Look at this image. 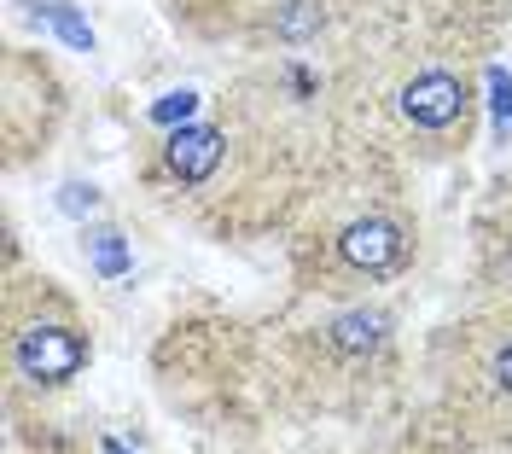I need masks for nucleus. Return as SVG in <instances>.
I'll return each mask as SVG.
<instances>
[{
    "instance_id": "423d86ee",
    "label": "nucleus",
    "mask_w": 512,
    "mask_h": 454,
    "mask_svg": "<svg viewBox=\"0 0 512 454\" xmlns=\"http://www.w3.org/2000/svg\"><path fill=\"white\" fill-rule=\"evenodd\" d=\"M478 379L495 390L501 402H512V321L501 326V332H489V338H483V350H478Z\"/></svg>"
},
{
    "instance_id": "f257e3e1",
    "label": "nucleus",
    "mask_w": 512,
    "mask_h": 454,
    "mask_svg": "<svg viewBox=\"0 0 512 454\" xmlns=\"http://www.w3.org/2000/svg\"><path fill=\"white\" fill-rule=\"evenodd\" d=\"M6 361H12V373L24 385L64 390L88 373L94 338H88V326L76 321L59 297H41L35 309L12 303V315H6Z\"/></svg>"
},
{
    "instance_id": "0eeeda50",
    "label": "nucleus",
    "mask_w": 512,
    "mask_h": 454,
    "mask_svg": "<svg viewBox=\"0 0 512 454\" xmlns=\"http://www.w3.org/2000/svg\"><path fill=\"white\" fill-rule=\"evenodd\" d=\"M320 30H326V6H320V0H280V6H274V35L291 41V47L315 41Z\"/></svg>"
},
{
    "instance_id": "f03ea898",
    "label": "nucleus",
    "mask_w": 512,
    "mask_h": 454,
    "mask_svg": "<svg viewBox=\"0 0 512 454\" xmlns=\"http://www.w3.org/2000/svg\"><path fill=\"white\" fill-rule=\"evenodd\" d=\"M396 111H402V123H408L419 140L454 146V140L472 134V82H466L460 70H448V65H425V70H414V76L402 82Z\"/></svg>"
},
{
    "instance_id": "20e7f679",
    "label": "nucleus",
    "mask_w": 512,
    "mask_h": 454,
    "mask_svg": "<svg viewBox=\"0 0 512 454\" xmlns=\"http://www.w3.org/2000/svg\"><path fill=\"white\" fill-rule=\"evenodd\" d=\"M222 152H227L222 129H210V123H187V129L169 134V146H163V169H169L181 187H204V181L222 169Z\"/></svg>"
},
{
    "instance_id": "7ed1b4c3",
    "label": "nucleus",
    "mask_w": 512,
    "mask_h": 454,
    "mask_svg": "<svg viewBox=\"0 0 512 454\" xmlns=\"http://www.w3.org/2000/svg\"><path fill=\"white\" fill-rule=\"evenodd\" d=\"M332 257L361 280H390L414 262V227L390 210H367V216H355L332 233Z\"/></svg>"
},
{
    "instance_id": "39448f33",
    "label": "nucleus",
    "mask_w": 512,
    "mask_h": 454,
    "mask_svg": "<svg viewBox=\"0 0 512 454\" xmlns=\"http://www.w3.org/2000/svg\"><path fill=\"white\" fill-rule=\"evenodd\" d=\"M390 332H396V321H390V309H379V303H355V309H344V315H332L326 321V350L332 356H379L384 344H390Z\"/></svg>"
}]
</instances>
